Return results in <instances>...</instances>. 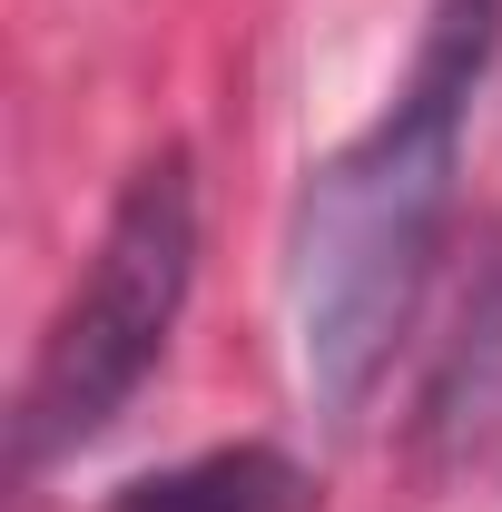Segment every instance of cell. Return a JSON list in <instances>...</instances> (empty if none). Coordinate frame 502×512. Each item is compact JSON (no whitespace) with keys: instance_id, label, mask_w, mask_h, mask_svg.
I'll use <instances>...</instances> for the list:
<instances>
[{"instance_id":"obj_2","label":"cell","mask_w":502,"mask_h":512,"mask_svg":"<svg viewBox=\"0 0 502 512\" xmlns=\"http://www.w3.org/2000/svg\"><path fill=\"white\" fill-rule=\"evenodd\" d=\"M188 286H197V178H188V148H158L119 188L69 306L40 335V365H30L20 414H10L20 473H50L60 453L99 444L119 424V404L158 375L168 335L188 316Z\"/></svg>"},{"instance_id":"obj_4","label":"cell","mask_w":502,"mask_h":512,"mask_svg":"<svg viewBox=\"0 0 502 512\" xmlns=\"http://www.w3.org/2000/svg\"><path fill=\"white\" fill-rule=\"evenodd\" d=\"M493 414H502V266H493V286L473 296L463 345H453V365H443V384H434V424L443 434L493 424Z\"/></svg>"},{"instance_id":"obj_3","label":"cell","mask_w":502,"mask_h":512,"mask_svg":"<svg viewBox=\"0 0 502 512\" xmlns=\"http://www.w3.org/2000/svg\"><path fill=\"white\" fill-rule=\"evenodd\" d=\"M109 512H315V473L276 444H217L197 463L119 483Z\"/></svg>"},{"instance_id":"obj_1","label":"cell","mask_w":502,"mask_h":512,"mask_svg":"<svg viewBox=\"0 0 502 512\" xmlns=\"http://www.w3.org/2000/svg\"><path fill=\"white\" fill-rule=\"evenodd\" d=\"M502 60V0H434L404 89L355 128L325 168H306L296 227H286V316H296V375L325 424H355L375 404L404 325L424 306L463 128Z\"/></svg>"}]
</instances>
